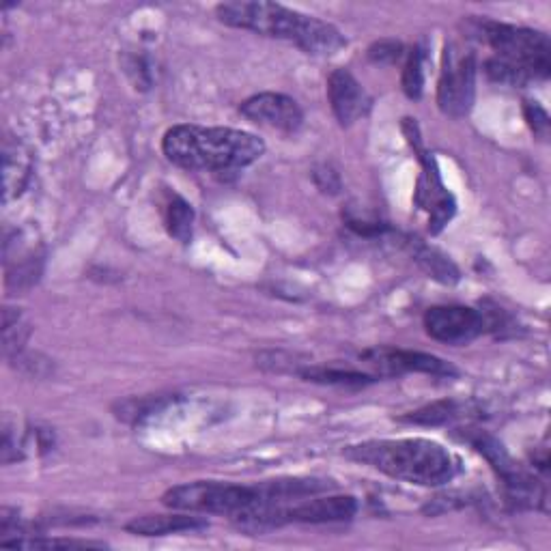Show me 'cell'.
<instances>
[{
	"label": "cell",
	"instance_id": "6da1fadb",
	"mask_svg": "<svg viewBox=\"0 0 551 551\" xmlns=\"http://www.w3.org/2000/svg\"><path fill=\"white\" fill-rule=\"evenodd\" d=\"M220 22L233 28L285 39L313 56H334L347 46L345 35L334 24L304 16L300 11L265 0H233L216 7Z\"/></svg>",
	"mask_w": 551,
	"mask_h": 551
},
{
	"label": "cell",
	"instance_id": "7a4b0ae2",
	"mask_svg": "<svg viewBox=\"0 0 551 551\" xmlns=\"http://www.w3.org/2000/svg\"><path fill=\"white\" fill-rule=\"evenodd\" d=\"M162 149L168 160L188 171L235 173L261 160L265 143L231 127L175 125L164 134Z\"/></svg>",
	"mask_w": 551,
	"mask_h": 551
},
{
	"label": "cell",
	"instance_id": "3957f363",
	"mask_svg": "<svg viewBox=\"0 0 551 551\" xmlns=\"http://www.w3.org/2000/svg\"><path fill=\"white\" fill-rule=\"evenodd\" d=\"M345 457L369 465L390 478L420 487H440L452 480L457 461L437 442L422 437L407 440H371L345 450Z\"/></svg>",
	"mask_w": 551,
	"mask_h": 551
},
{
	"label": "cell",
	"instance_id": "277c9868",
	"mask_svg": "<svg viewBox=\"0 0 551 551\" xmlns=\"http://www.w3.org/2000/svg\"><path fill=\"white\" fill-rule=\"evenodd\" d=\"M162 504L183 513H209L231 517L242 524L250 515L274 502L267 496L265 483L257 485H231L218 480H196L168 489L162 496Z\"/></svg>",
	"mask_w": 551,
	"mask_h": 551
},
{
	"label": "cell",
	"instance_id": "5b68a950",
	"mask_svg": "<svg viewBox=\"0 0 551 551\" xmlns=\"http://www.w3.org/2000/svg\"><path fill=\"white\" fill-rule=\"evenodd\" d=\"M472 37L485 41L498 54V59L519 67L532 80H547L551 74L549 37L532 28L502 24L485 18H472L465 24Z\"/></svg>",
	"mask_w": 551,
	"mask_h": 551
},
{
	"label": "cell",
	"instance_id": "8992f818",
	"mask_svg": "<svg viewBox=\"0 0 551 551\" xmlns=\"http://www.w3.org/2000/svg\"><path fill=\"white\" fill-rule=\"evenodd\" d=\"M476 95V59L472 52H459L446 46L444 69L437 84V106L444 115L461 119L468 115Z\"/></svg>",
	"mask_w": 551,
	"mask_h": 551
},
{
	"label": "cell",
	"instance_id": "52a82bcc",
	"mask_svg": "<svg viewBox=\"0 0 551 551\" xmlns=\"http://www.w3.org/2000/svg\"><path fill=\"white\" fill-rule=\"evenodd\" d=\"M366 364L375 369L377 377H394L403 373H425L433 377H455L457 369L442 358L431 356L422 351H407V349H371L360 356Z\"/></svg>",
	"mask_w": 551,
	"mask_h": 551
},
{
	"label": "cell",
	"instance_id": "ba28073f",
	"mask_svg": "<svg viewBox=\"0 0 551 551\" xmlns=\"http://www.w3.org/2000/svg\"><path fill=\"white\" fill-rule=\"evenodd\" d=\"M358 513V500L353 496H310V500H298L293 504L276 506V526L291 524H336L349 521Z\"/></svg>",
	"mask_w": 551,
	"mask_h": 551
},
{
	"label": "cell",
	"instance_id": "9c48e42d",
	"mask_svg": "<svg viewBox=\"0 0 551 551\" xmlns=\"http://www.w3.org/2000/svg\"><path fill=\"white\" fill-rule=\"evenodd\" d=\"M431 338L448 345H465L485 332L483 313L468 306H433L425 315Z\"/></svg>",
	"mask_w": 551,
	"mask_h": 551
},
{
	"label": "cell",
	"instance_id": "30bf717a",
	"mask_svg": "<svg viewBox=\"0 0 551 551\" xmlns=\"http://www.w3.org/2000/svg\"><path fill=\"white\" fill-rule=\"evenodd\" d=\"M242 115L254 123H261L274 130L293 134L302 127L304 115L300 104L282 93H259L242 104Z\"/></svg>",
	"mask_w": 551,
	"mask_h": 551
},
{
	"label": "cell",
	"instance_id": "8fae6325",
	"mask_svg": "<svg viewBox=\"0 0 551 551\" xmlns=\"http://www.w3.org/2000/svg\"><path fill=\"white\" fill-rule=\"evenodd\" d=\"M328 100L341 125H353L369 115L371 97L347 69H334L328 78Z\"/></svg>",
	"mask_w": 551,
	"mask_h": 551
},
{
	"label": "cell",
	"instance_id": "7c38bea8",
	"mask_svg": "<svg viewBox=\"0 0 551 551\" xmlns=\"http://www.w3.org/2000/svg\"><path fill=\"white\" fill-rule=\"evenodd\" d=\"M33 173V155L20 140L7 138L3 145V199L9 203L11 199L26 190Z\"/></svg>",
	"mask_w": 551,
	"mask_h": 551
},
{
	"label": "cell",
	"instance_id": "4fadbf2b",
	"mask_svg": "<svg viewBox=\"0 0 551 551\" xmlns=\"http://www.w3.org/2000/svg\"><path fill=\"white\" fill-rule=\"evenodd\" d=\"M132 534L140 536H164L179 532H194L207 528V521L194 517V513H175V515H145L136 517L125 526Z\"/></svg>",
	"mask_w": 551,
	"mask_h": 551
},
{
	"label": "cell",
	"instance_id": "5bb4252c",
	"mask_svg": "<svg viewBox=\"0 0 551 551\" xmlns=\"http://www.w3.org/2000/svg\"><path fill=\"white\" fill-rule=\"evenodd\" d=\"M298 377L313 381V384H323V386H343V388H364L373 384L379 377L371 373H360V371H351V369H334V366H315V364H306L300 369Z\"/></svg>",
	"mask_w": 551,
	"mask_h": 551
},
{
	"label": "cell",
	"instance_id": "9a60e30c",
	"mask_svg": "<svg viewBox=\"0 0 551 551\" xmlns=\"http://www.w3.org/2000/svg\"><path fill=\"white\" fill-rule=\"evenodd\" d=\"M41 265H44V257L35 252V248L22 250L16 254V259H5L7 287L16 291L31 289L41 276Z\"/></svg>",
	"mask_w": 551,
	"mask_h": 551
},
{
	"label": "cell",
	"instance_id": "2e32d148",
	"mask_svg": "<svg viewBox=\"0 0 551 551\" xmlns=\"http://www.w3.org/2000/svg\"><path fill=\"white\" fill-rule=\"evenodd\" d=\"M409 248H412L414 259L418 261V265L425 270L431 278L444 282V285H455L459 280V270L457 265L452 263L446 254H442L440 250H435L427 244H422L420 239H414V242H409Z\"/></svg>",
	"mask_w": 551,
	"mask_h": 551
},
{
	"label": "cell",
	"instance_id": "e0dca14e",
	"mask_svg": "<svg viewBox=\"0 0 551 551\" xmlns=\"http://www.w3.org/2000/svg\"><path fill=\"white\" fill-rule=\"evenodd\" d=\"M164 222H166L168 233H171V237H175L177 242H181V244L190 242L192 224H194V209L188 201H183L181 196L173 194L166 203Z\"/></svg>",
	"mask_w": 551,
	"mask_h": 551
},
{
	"label": "cell",
	"instance_id": "ac0fdd59",
	"mask_svg": "<svg viewBox=\"0 0 551 551\" xmlns=\"http://www.w3.org/2000/svg\"><path fill=\"white\" fill-rule=\"evenodd\" d=\"M459 416H461V403L455 399H444V401H435L427 407H420L416 412L403 416L401 420L412 422V425H422V427H440Z\"/></svg>",
	"mask_w": 551,
	"mask_h": 551
},
{
	"label": "cell",
	"instance_id": "d6986e66",
	"mask_svg": "<svg viewBox=\"0 0 551 551\" xmlns=\"http://www.w3.org/2000/svg\"><path fill=\"white\" fill-rule=\"evenodd\" d=\"M31 334V326L24 321V317L13 308L3 310V353L5 358L18 356L24 343Z\"/></svg>",
	"mask_w": 551,
	"mask_h": 551
},
{
	"label": "cell",
	"instance_id": "ffe728a7",
	"mask_svg": "<svg viewBox=\"0 0 551 551\" xmlns=\"http://www.w3.org/2000/svg\"><path fill=\"white\" fill-rule=\"evenodd\" d=\"M175 399L171 397H145V399H127L115 405V414L119 420L125 422H140L153 414H158L160 409L171 405Z\"/></svg>",
	"mask_w": 551,
	"mask_h": 551
},
{
	"label": "cell",
	"instance_id": "44dd1931",
	"mask_svg": "<svg viewBox=\"0 0 551 551\" xmlns=\"http://www.w3.org/2000/svg\"><path fill=\"white\" fill-rule=\"evenodd\" d=\"M425 87V50L416 46L407 56L403 69V91L409 100H420Z\"/></svg>",
	"mask_w": 551,
	"mask_h": 551
},
{
	"label": "cell",
	"instance_id": "7402d4cb",
	"mask_svg": "<svg viewBox=\"0 0 551 551\" xmlns=\"http://www.w3.org/2000/svg\"><path fill=\"white\" fill-rule=\"evenodd\" d=\"M300 356H295V353L289 351H263L257 356V364L261 366L263 371L270 373H287V375H298L302 366L308 364V358H304L302 362H298Z\"/></svg>",
	"mask_w": 551,
	"mask_h": 551
},
{
	"label": "cell",
	"instance_id": "603a6c76",
	"mask_svg": "<svg viewBox=\"0 0 551 551\" xmlns=\"http://www.w3.org/2000/svg\"><path fill=\"white\" fill-rule=\"evenodd\" d=\"M485 72L493 82L508 84V87H528L532 82V78L526 72H521L519 67L498 59V56H493V59L485 63Z\"/></svg>",
	"mask_w": 551,
	"mask_h": 551
},
{
	"label": "cell",
	"instance_id": "cb8c5ba5",
	"mask_svg": "<svg viewBox=\"0 0 551 551\" xmlns=\"http://www.w3.org/2000/svg\"><path fill=\"white\" fill-rule=\"evenodd\" d=\"M403 56V44H399V41L394 39H381V41H375V44L369 48V59L373 63H397Z\"/></svg>",
	"mask_w": 551,
	"mask_h": 551
},
{
	"label": "cell",
	"instance_id": "d4e9b609",
	"mask_svg": "<svg viewBox=\"0 0 551 551\" xmlns=\"http://www.w3.org/2000/svg\"><path fill=\"white\" fill-rule=\"evenodd\" d=\"M524 112H526V121L530 125V130L534 132V136L545 140L551 130V121H549V115L545 112V108H541L536 102H526Z\"/></svg>",
	"mask_w": 551,
	"mask_h": 551
},
{
	"label": "cell",
	"instance_id": "484cf974",
	"mask_svg": "<svg viewBox=\"0 0 551 551\" xmlns=\"http://www.w3.org/2000/svg\"><path fill=\"white\" fill-rule=\"evenodd\" d=\"M313 179L317 183V188L321 192H326V194H338L341 192V175H338L334 168L330 164H321L315 168V173H313Z\"/></svg>",
	"mask_w": 551,
	"mask_h": 551
},
{
	"label": "cell",
	"instance_id": "4316f807",
	"mask_svg": "<svg viewBox=\"0 0 551 551\" xmlns=\"http://www.w3.org/2000/svg\"><path fill=\"white\" fill-rule=\"evenodd\" d=\"M24 455H22V448L18 444V435H13V431L5 425L3 427V444H0V459H3L5 465L13 463V461H20Z\"/></svg>",
	"mask_w": 551,
	"mask_h": 551
}]
</instances>
